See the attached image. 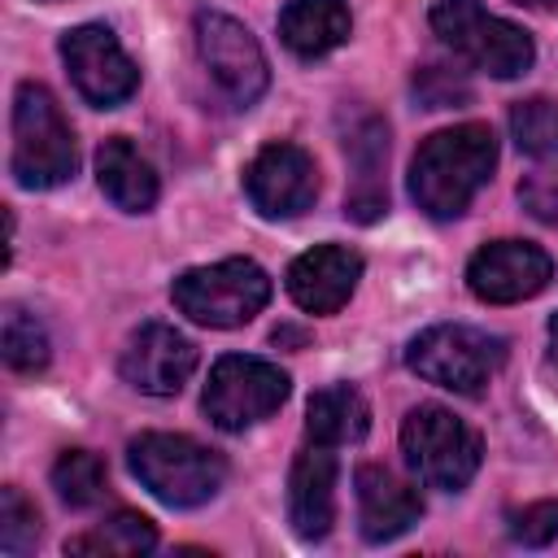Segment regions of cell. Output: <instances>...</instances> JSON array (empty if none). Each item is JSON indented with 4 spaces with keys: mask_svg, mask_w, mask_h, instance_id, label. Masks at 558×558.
<instances>
[{
    "mask_svg": "<svg viewBox=\"0 0 558 558\" xmlns=\"http://www.w3.org/2000/svg\"><path fill=\"white\" fill-rule=\"evenodd\" d=\"M554 279V262L545 248L527 240H493L466 266V288L488 305H510L536 296Z\"/></svg>",
    "mask_w": 558,
    "mask_h": 558,
    "instance_id": "12",
    "label": "cell"
},
{
    "mask_svg": "<svg viewBox=\"0 0 558 558\" xmlns=\"http://www.w3.org/2000/svg\"><path fill=\"white\" fill-rule=\"evenodd\" d=\"M126 466L157 501H166L174 510L218 497V488L227 480V462L218 449H209L192 436H174V432L135 436L126 445Z\"/></svg>",
    "mask_w": 558,
    "mask_h": 558,
    "instance_id": "2",
    "label": "cell"
},
{
    "mask_svg": "<svg viewBox=\"0 0 558 558\" xmlns=\"http://www.w3.org/2000/svg\"><path fill=\"white\" fill-rule=\"evenodd\" d=\"M288 523L301 541H323L336 523V453L310 440L292 458L288 475Z\"/></svg>",
    "mask_w": 558,
    "mask_h": 558,
    "instance_id": "14",
    "label": "cell"
},
{
    "mask_svg": "<svg viewBox=\"0 0 558 558\" xmlns=\"http://www.w3.org/2000/svg\"><path fill=\"white\" fill-rule=\"evenodd\" d=\"M283 401H288V375L275 362L244 357V353L218 357L209 371L205 397H201L205 414L222 432H244V427L270 418Z\"/></svg>",
    "mask_w": 558,
    "mask_h": 558,
    "instance_id": "8",
    "label": "cell"
},
{
    "mask_svg": "<svg viewBox=\"0 0 558 558\" xmlns=\"http://www.w3.org/2000/svg\"><path fill=\"white\" fill-rule=\"evenodd\" d=\"M514 4H527V9H554L558 0H514Z\"/></svg>",
    "mask_w": 558,
    "mask_h": 558,
    "instance_id": "30",
    "label": "cell"
},
{
    "mask_svg": "<svg viewBox=\"0 0 558 558\" xmlns=\"http://www.w3.org/2000/svg\"><path fill=\"white\" fill-rule=\"evenodd\" d=\"M196 52L231 105H253L270 83L257 39L227 13H196Z\"/></svg>",
    "mask_w": 558,
    "mask_h": 558,
    "instance_id": "9",
    "label": "cell"
},
{
    "mask_svg": "<svg viewBox=\"0 0 558 558\" xmlns=\"http://www.w3.org/2000/svg\"><path fill=\"white\" fill-rule=\"evenodd\" d=\"M170 301L201 327H244L270 301V279L248 257L192 266L170 283Z\"/></svg>",
    "mask_w": 558,
    "mask_h": 558,
    "instance_id": "4",
    "label": "cell"
},
{
    "mask_svg": "<svg viewBox=\"0 0 558 558\" xmlns=\"http://www.w3.org/2000/svg\"><path fill=\"white\" fill-rule=\"evenodd\" d=\"M432 31L475 70L493 78H519L536 48L532 35L506 17H493L480 0H436L432 4Z\"/></svg>",
    "mask_w": 558,
    "mask_h": 558,
    "instance_id": "5",
    "label": "cell"
},
{
    "mask_svg": "<svg viewBox=\"0 0 558 558\" xmlns=\"http://www.w3.org/2000/svg\"><path fill=\"white\" fill-rule=\"evenodd\" d=\"M401 453L410 471L440 493H458L480 471V436L445 405H414L401 423Z\"/></svg>",
    "mask_w": 558,
    "mask_h": 558,
    "instance_id": "7",
    "label": "cell"
},
{
    "mask_svg": "<svg viewBox=\"0 0 558 558\" xmlns=\"http://www.w3.org/2000/svg\"><path fill=\"white\" fill-rule=\"evenodd\" d=\"M244 192L262 218H296L318 196L314 157L296 144H266L244 170Z\"/></svg>",
    "mask_w": 558,
    "mask_h": 558,
    "instance_id": "11",
    "label": "cell"
},
{
    "mask_svg": "<svg viewBox=\"0 0 558 558\" xmlns=\"http://www.w3.org/2000/svg\"><path fill=\"white\" fill-rule=\"evenodd\" d=\"M362 279V257L344 244H314L288 266V296L305 314H336Z\"/></svg>",
    "mask_w": 558,
    "mask_h": 558,
    "instance_id": "15",
    "label": "cell"
},
{
    "mask_svg": "<svg viewBox=\"0 0 558 558\" xmlns=\"http://www.w3.org/2000/svg\"><path fill=\"white\" fill-rule=\"evenodd\" d=\"M554 536H558V501H532V506L510 514V541H519L527 549H541Z\"/></svg>",
    "mask_w": 558,
    "mask_h": 558,
    "instance_id": "27",
    "label": "cell"
},
{
    "mask_svg": "<svg viewBox=\"0 0 558 558\" xmlns=\"http://www.w3.org/2000/svg\"><path fill=\"white\" fill-rule=\"evenodd\" d=\"M0 344H4V362L13 371H44L52 349H48V331L35 323V314H26L22 305H9L4 310V331H0Z\"/></svg>",
    "mask_w": 558,
    "mask_h": 558,
    "instance_id": "24",
    "label": "cell"
},
{
    "mask_svg": "<svg viewBox=\"0 0 558 558\" xmlns=\"http://www.w3.org/2000/svg\"><path fill=\"white\" fill-rule=\"evenodd\" d=\"M371 427V405L366 397L353 388V384H331V388H318L305 405V432L310 440L318 445H353L362 440Z\"/></svg>",
    "mask_w": 558,
    "mask_h": 558,
    "instance_id": "20",
    "label": "cell"
},
{
    "mask_svg": "<svg viewBox=\"0 0 558 558\" xmlns=\"http://www.w3.org/2000/svg\"><path fill=\"white\" fill-rule=\"evenodd\" d=\"M344 157L353 170L344 214L353 222H375L388 209V183H384V161H388V126L375 113H357L344 131Z\"/></svg>",
    "mask_w": 558,
    "mask_h": 558,
    "instance_id": "16",
    "label": "cell"
},
{
    "mask_svg": "<svg viewBox=\"0 0 558 558\" xmlns=\"http://www.w3.org/2000/svg\"><path fill=\"white\" fill-rule=\"evenodd\" d=\"M122 379L148 397H174L196 371V344L170 323H144L118 362Z\"/></svg>",
    "mask_w": 558,
    "mask_h": 558,
    "instance_id": "13",
    "label": "cell"
},
{
    "mask_svg": "<svg viewBox=\"0 0 558 558\" xmlns=\"http://www.w3.org/2000/svg\"><path fill=\"white\" fill-rule=\"evenodd\" d=\"M519 196H523V205H527L541 222H558V183H554V179H527V183L519 187Z\"/></svg>",
    "mask_w": 558,
    "mask_h": 558,
    "instance_id": "28",
    "label": "cell"
},
{
    "mask_svg": "<svg viewBox=\"0 0 558 558\" xmlns=\"http://www.w3.org/2000/svg\"><path fill=\"white\" fill-rule=\"evenodd\" d=\"M52 488L65 506L74 510H87L105 497V462L87 449H65L57 462H52Z\"/></svg>",
    "mask_w": 558,
    "mask_h": 558,
    "instance_id": "22",
    "label": "cell"
},
{
    "mask_svg": "<svg viewBox=\"0 0 558 558\" xmlns=\"http://www.w3.org/2000/svg\"><path fill=\"white\" fill-rule=\"evenodd\" d=\"M510 135L514 144L527 153V157H541V161H554L558 157V105L554 100H519L510 109Z\"/></svg>",
    "mask_w": 558,
    "mask_h": 558,
    "instance_id": "23",
    "label": "cell"
},
{
    "mask_svg": "<svg viewBox=\"0 0 558 558\" xmlns=\"http://www.w3.org/2000/svg\"><path fill=\"white\" fill-rule=\"evenodd\" d=\"M78 170V144L44 83L13 96V179L22 187H57Z\"/></svg>",
    "mask_w": 558,
    "mask_h": 558,
    "instance_id": "3",
    "label": "cell"
},
{
    "mask_svg": "<svg viewBox=\"0 0 558 558\" xmlns=\"http://www.w3.org/2000/svg\"><path fill=\"white\" fill-rule=\"evenodd\" d=\"M61 57H65V70H70L78 96L87 105H96V109H113V105H122L140 87L135 61L122 52L113 31L100 26V22L65 31L61 35Z\"/></svg>",
    "mask_w": 558,
    "mask_h": 558,
    "instance_id": "10",
    "label": "cell"
},
{
    "mask_svg": "<svg viewBox=\"0 0 558 558\" xmlns=\"http://www.w3.org/2000/svg\"><path fill=\"white\" fill-rule=\"evenodd\" d=\"M414 96L423 109H453V105L471 100V83L445 65H427L414 74Z\"/></svg>",
    "mask_w": 558,
    "mask_h": 558,
    "instance_id": "26",
    "label": "cell"
},
{
    "mask_svg": "<svg viewBox=\"0 0 558 558\" xmlns=\"http://www.w3.org/2000/svg\"><path fill=\"white\" fill-rule=\"evenodd\" d=\"M35 541H39V510L17 488H4L0 493V549L9 558H22L26 549H35Z\"/></svg>",
    "mask_w": 558,
    "mask_h": 558,
    "instance_id": "25",
    "label": "cell"
},
{
    "mask_svg": "<svg viewBox=\"0 0 558 558\" xmlns=\"http://www.w3.org/2000/svg\"><path fill=\"white\" fill-rule=\"evenodd\" d=\"M349 4L344 0H292L279 13V39L296 57H327L349 39Z\"/></svg>",
    "mask_w": 558,
    "mask_h": 558,
    "instance_id": "19",
    "label": "cell"
},
{
    "mask_svg": "<svg viewBox=\"0 0 558 558\" xmlns=\"http://www.w3.org/2000/svg\"><path fill=\"white\" fill-rule=\"evenodd\" d=\"M357 523H362V536L371 545H384V541H397L401 532H410L423 514V501L418 493L397 480L388 466H357Z\"/></svg>",
    "mask_w": 558,
    "mask_h": 558,
    "instance_id": "17",
    "label": "cell"
},
{
    "mask_svg": "<svg viewBox=\"0 0 558 558\" xmlns=\"http://www.w3.org/2000/svg\"><path fill=\"white\" fill-rule=\"evenodd\" d=\"M549 357H554V366H558V314L549 318Z\"/></svg>",
    "mask_w": 558,
    "mask_h": 558,
    "instance_id": "29",
    "label": "cell"
},
{
    "mask_svg": "<svg viewBox=\"0 0 558 558\" xmlns=\"http://www.w3.org/2000/svg\"><path fill=\"white\" fill-rule=\"evenodd\" d=\"M497 140L484 122H462L436 131L418 144L410 161V196L427 218H458L475 201V192L493 179Z\"/></svg>",
    "mask_w": 558,
    "mask_h": 558,
    "instance_id": "1",
    "label": "cell"
},
{
    "mask_svg": "<svg viewBox=\"0 0 558 558\" xmlns=\"http://www.w3.org/2000/svg\"><path fill=\"white\" fill-rule=\"evenodd\" d=\"M501 362H506V340L462 327V323H436L418 331L405 349V366L418 379L462 392V397H480Z\"/></svg>",
    "mask_w": 558,
    "mask_h": 558,
    "instance_id": "6",
    "label": "cell"
},
{
    "mask_svg": "<svg viewBox=\"0 0 558 558\" xmlns=\"http://www.w3.org/2000/svg\"><path fill=\"white\" fill-rule=\"evenodd\" d=\"M157 545V527L153 519L135 514V510H118L109 514L96 532H83L65 545V554H105V558H126V554H148Z\"/></svg>",
    "mask_w": 558,
    "mask_h": 558,
    "instance_id": "21",
    "label": "cell"
},
{
    "mask_svg": "<svg viewBox=\"0 0 558 558\" xmlns=\"http://www.w3.org/2000/svg\"><path fill=\"white\" fill-rule=\"evenodd\" d=\"M96 183L126 214H144L157 205V174L122 135H113L96 148Z\"/></svg>",
    "mask_w": 558,
    "mask_h": 558,
    "instance_id": "18",
    "label": "cell"
}]
</instances>
